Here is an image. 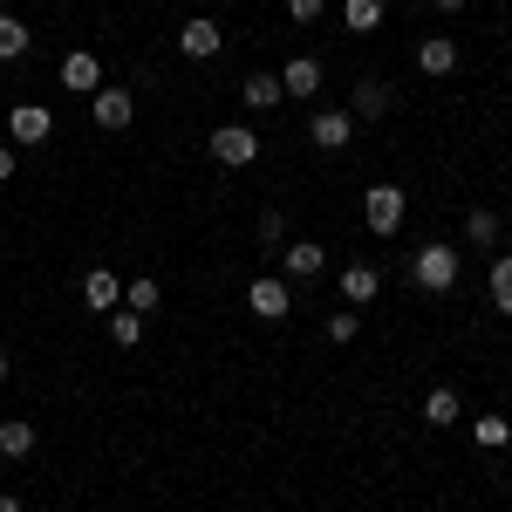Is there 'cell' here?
I'll return each instance as SVG.
<instances>
[{
    "instance_id": "1",
    "label": "cell",
    "mask_w": 512,
    "mask_h": 512,
    "mask_svg": "<svg viewBox=\"0 0 512 512\" xmlns=\"http://www.w3.org/2000/svg\"><path fill=\"white\" fill-rule=\"evenodd\" d=\"M458 267H465V260H458V246H444V239H431V246L410 253V280H417L424 294H451V287H458Z\"/></svg>"
},
{
    "instance_id": "2",
    "label": "cell",
    "mask_w": 512,
    "mask_h": 512,
    "mask_svg": "<svg viewBox=\"0 0 512 512\" xmlns=\"http://www.w3.org/2000/svg\"><path fill=\"white\" fill-rule=\"evenodd\" d=\"M403 219H410L403 185H369V192H362V226H369L376 239H396V233H403Z\"/></svg>"
},
{
    "instance_id": "3",
    "label": "cell",
    "mask_w": 512,
    "mask_h": 512,
    "mask_svg": "<svg viewBox=\"0 0 512 512\" xmlns=\"http://www.w3.org/2000/svg\"><path fill=\"white\" fill-rule=\"evenodd\" d=\"M89 123H96V130H130V123H137V96L117 89V82H103V89L89 96Z\"/></svg>"
},
{
    "instance_id": "4",
    "label": "cell",
    "mask_w": 512,
    "mask_h": 512,
    "mask_svg": "<svg viewBox=\"0 0 512 512\" xmlns=\"http://www.w3.org/2000/svg\"><path fill=\"white\" fill-rule=\"evenodd\" d=\"M212 158L226 164V171H246V164L260 158V137H253L246 123H219V130H212Z\"/></svg>"
},
{
    "instance_id": "5",
    "label": "cell",
    "mask_w": 512,
    "mask_h": 512,
    "mask_svg": "<svg viewBox=\"0 0 512 512\" xmlns=\"http://www.w3.org/2000/svg\"><path fill=\"white\" fill-rule=\"evenodd\" d=\"M246 308H253L260 321H287L294 315V287H287L280 274H260L253 287H246Z\"/></svg>"
},
{
    "instance_id": "6",
    "label": "cell",
    "mask_w": 512,
    "mask_h": 512,
    "mask_svg": "<svg viewBox=\"0 0 512 512\" xmlns=\"http://www.w3.org/2000/svg\"><path fill=\"white\" fill-rule=\"evenodd\" d=\"M219 48H226V35H219V21H212V14H192V21L178 28V55H185V62H212Z\"/></svg>"
},
{
    "instance_id": "7",
    "label": "cell",
    "mask_w": 512,
    "mask_h": 512,
    "mask_svg": "<svg viewBox=\"0 0 512 512\" xmlns=\"http://www.w3.org/2000/svg\"><path fill=\"white\" fill-rule=\"evenodd\" d=\"M308 137H315L321 151H349V144H355V117L328 103V110H315V117H308Z\"/></svg>"
},
{
    "instance_id": "8",
    "label": "cell",
    "mask_w": 512,
    "mask_h": 512,
    "mask_svg": "<svg viewBox=\"0 0 512 512\" xmlns=\"http://www.w3.org/2000/svg\"><path fill=\"white\" fill-rule=\"evenodd\" d=\"M390 103H396V89H390V82H383V76H362V82H355L349 117H355V123H383V117H390Z\"/></svg>"
},
{
    "instance_id": "9",
    "label": "cell",
    "mask_w": 512,
    "mask_h": 512,
    "mask_svg": "<svg viewBox=\"0 0 512 512\" xmlns=\"http://www.w3.org/2000/svg\"><path fill=\"white\" fill-rule=\"evenodd\" d=\"M62 89H69V96H96V89H103V62H96L89 48H69V55H62Z\"/></svg>"
},
{
    "instance_id": "10",
    "label": "cell",
    "mask_w": 512,
    "mask_h": 512,
    "mask_svg": "<svg viewBox=\"0 0 512 512\" xmlns=\"http://www.w3.org/2000/svg\"><path fill=\"white\" fill-rule=\"evenodd\" d=\"M7 137H14V144H48V137H55V117H48L41 103H14V110H7Z\"/></svg>"
},
{
    "instance_id": "11",
    "label": "cell",
    "mask_w": 512,
    "mask_h": 512,
    "mask_svg": "<svg viewBox=\"0 0 512 512\" xmlns=\"http://www.w3.org/2000/svg\"><path fill=\"white\" fill-rule=\"evenodd\" d=\"M82 301H89L96 315L123 308V280H117V267H89V274H82Z\"/></svg>"
},
{
    "instance_id": "12",
    "label": "cell",
    "mask_w": 512,
    "mask_h": 512,
    "mask_svg": "<svg viewBox=\"0 0 512 512\" xmlns=\"http://www.w3.org/2000/svg\"><path fill=\"white\" fill-rule=\"evenodd\" d=\"M239 103H246L253 117H267V110H280V103H287V89H280V76H267V69H253V76L239 82Z\"/></svg>"
},
{
    "instance_id": "13",
    "label": "cell",
    "mask_w": 512,
    "mask_h": 512,
    "mask_svg": "<svg viewBox=\"0 0 512 512\" xmlns=\"http://www.w3.org/2000/svg\"><path fill=\"white\" fill-rule=\"evenodd\" d=\"M280 267H287V280H315L321 267H328V253H321L315 239H287V246H280Z\"/></svg>"
},
{
    "instance_id": "14",
    "label": "cell",
    "mask_w": 512,
    "mask_h": 512,
    "mask_svg": "<svg viewBox=\"0 0 512 512\" xmlns=\"http://www.w3.org/2000/svg\"><path fill=\"white\" fill-rule=\"evenodd\" d=\"M342 294H349V308H369V301L383 294V274H376L369 260H355V267H342Z\"/></svg>"
},
{
    "instance_id": "15",
    "label": "cell",
    "mask_w": 512,
    "mask_h": 512,
    "mask_svg": "<svg viewBox=\"0 0 512 512\" xmlns=\"http://www.w3.org/2000/svg\"><path fill=\"white\" fill-rule=\"evenodd\" d=\"M417 69H424V76H451V69H458V41L451 35L417 41Z\"/></svg>"
},
{
    "instance_id": "16",
    "label": "cell",
    "mask_w": 512,
    "mask_h": 512,
    "mask_svg": "<svg viewBox=\"0 0 512 512\" xmlns=\"http://www.w3.org/2000/svg\"><path fill=\"white\" fill-rule=\"evenodd\" d=\"M458 417H465V396L451 390V383H437V390L424 396V424H437V431H451Z\"/></svg>"
},
{
    "instance_id": "17",
    "label": "cell",
    "mask_w": 512,
    "mask_h": 512,
    "mask_svg": "<svg viewBox=\"0 0 512 512\" xmlns=\"http://www.w3.org/2000/svg\"><path fill=\"white\" fill-rule=\"evenodd\" d=\"M280 89H287V96H321V62L315 55H294V62L280 69Z\"/></svg>"
},
{
    "instance_id": "18",
    "label": "cell",
    "mask_w": 512,
    "mask_h": 512,
    "mask_svg": "<svg viewBox=\"0 0 512 512\" xmlns=\"http://www.w3.org/2000/svg\"><path fill=\"white\" fill-rule=\"evenodd\" d=\"M472 444H478V451H506V444H512V417H506V410L472 417Z\"/></svg>"
},
{
    "instance_id": "19",
    "label": "cell",
    "mask_w": 512,
    "mask_h": 512,
    "mask_svg": "<svg viewBox=\"0 0 512 512\" xmlns=\"http://www.w3.org/2000/svg\"><path fill=\"white\" fill-rule=\"evenodd\" d=\"M342 28L349 35H376L383 28V0H342Z\"/></svg>"
},
{
    "instance_id": "20",
    "label": "cell",
    "mask_w": 512,
    "mask_h": 512,
    "mask_svg": "<svg viewBox=\"0 0 512 512\" xmlns=\"http://www.w3.org/2000/svg\"><path fill=\"white\" fill-rule=\"evenodd\" d=\"M0 458H14V465H21V458H35V424H21V417H14V424H0Z\"/></svg>"
},
{
    "instance_id": "21",
    "label": "cell",
    "mask_w": 512,
    "mask_h": 512,
    "mask_svg": "<svg viewBox=\"0 0 512 512\" xmlns=\"http://www.w3.org/2000/svg\"><path fill=\"white\" fill-rule=\"evenodd\" d=\"M21 55H28V21L0 14V62H21Z\"/></svg>"
},
{
    "instance_id": "22",
    "label": "cell",
    "mask_w": 512,
    "mask_h": 512,
    "mask_svg": "<svg viewBox=\"0 0 512 512\" xmlns=\"http://www.w3.org/2000/svg\"><path fill=\"white\" fill-rule=\"evenodd\" d=\"M158 301H164V287H158L151 274H144V280H130V287H123V308H130V315H151Z\"/></svg>"
},
{
    "instance_id": "23",
    "label": "cell",
    "mask_w": 512,
    "mask_h": 512,
    "mask_svg": "<svg viewBox=\"0 0 512 512\" xmlns=\"http://www.w3.org/2000/svg\"><path fill=\"white\" fill-rule=\"evenodd\" d=\"M465 239H472V246H492V239H499V212H492V205H472V212H465Z\"/></svg>"
},
{
    "instance_id": "24",
    "label": "cell",
    "mask_w": 512,
    "mask_h": 512,
    "mask_svg": "<svg viewBox=\"0 0 512 512\" xmlns=\"http://www.w3.org/2000/svg\"><path fill=\"white\" fill-rule=\"evenodd\" d=\"M110 342H117V349H137V342H144V315H130V308H110Z\"/></svg>"
},
{
    "instance_id": "25",
    "label": "cell",
    "mask_w": 512,
    "mask_h": 512,
    "mask_svg": "<svg viewBox=\"0 0 512 512\" xmlns=\"http://www.w3.org/2000/svg\"><path fill=\"white\" fill-rule=\"evenodd\" d=\"M492 308L512 321V260H492Z\"/></svg>"
},
{
    "instance_id": "26",
    "label": "cell",
    "mask_w": 512,
    "mask_h": 512,
    "mask_svg": "<svg viewBox=\"0 0 512 512\" xmlns=\"http://www.w3.org/2000/svg\"><path fill=\"white\" fill-rule=\"evenodd\" d=\"M355 335H362V315H328V342L335 349H349Z\"/></svg>"
},
{
    "instance_id": "27",
    "label": "cell",
    "mask_w": 512,
    "mask_h": 512,
    "mask_svg": "<svg viewBox=\"0 0 512 512\" xmlns=\"http://www.w3.org/2000/svg\"><path fill=\"white\" fill-rule=\"evenodd\" d=\"M260 239H267V246H287V212H280V205L260 212Z\"/></svg>"
},
{
    "instance_id": "28",
    "label": "cell",
    "mask_w": 512,
    "mask_h": 512,
    "mask_svg": "<svg viewBox=\"0 0 512 512\" xmlns=\"http://www.w3.org/2000/svg\"><path fill=\"white\" fill-rule=\"evenodd\" d=\"M321 14H328V0H287V21H301V28L321 21Z\"/></svg>"
},
{
    "instance_id": "29",
    "label": "cell",
    "mask_w": 512,
    "mask_h": 512,
    "mask_svg": "<svg viewBox=\"0 0 512 512\" xmlns=\"http://www.w3.org/2000/svg\"><path fill=\"white\" fill-rule=\"evenodd\" d=\"M14 171H21V158H14V151H0V185H7Z\"/></svg>"
},
{
    "instance_id": "30",
    "label": "cell",
    "mask_w": 512,
    "mask_h": 512,
    "mask_svg": "<svg viewBox=\"0 0 512 512\" xmlns=\"http://www.w3.org/2000/svg\"><path fill=\"white\" fill-rule=\"evenodd\" d=\"M465 7H472V0H437V14H465Z\"/></svg>"
},
{
    "instance_id": "31",
    "label": "cell",
    "mask_w": 512,
    "mask_h": 512,
    "mask_svg": "<svg viewBox=\"0 0 512 512\" xmlns=\"http://www.w3.org/2000/svg\"><path fill=\"white\" fill-rule=\"evenodd\" d=\"M0 512H28V506H21V499H14V492H0Z\"/></svg>"
},
{
    "instance_id": "32",
    "label": "cell",
    "mask_w": 512,
    "mask_h": 512,
    "mask_svg": "<svg viewBox=\"0 0 512 512\" xmlns=\"http://www.w3.org/2000/svg\"><path fill=\"white\" fill-rule=\"evenodd\" d=\"M0 383H7V349H0Z\"/></svg>"
}]
</instances>
